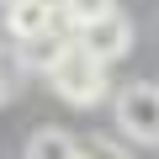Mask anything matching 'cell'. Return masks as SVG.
Here are the masks:
<instances>
[{"instance_id": "cell-6", "label": "cell", "mask_w": 159, "mask_h": 159, "mask_svg": "<svg viewBox=\"0 0 159 159\" xmlns=\"http://www.w3.org/2000/svg\"><path fill=\"white\" fill-rule=\"evenodd\" d=\"M27 154H32V159H69V154H80V138L43 127V133H32V138H27Z\"/></svg>"}, {"instance_id": "cell-10", "label": "cell", "mask_w": 159, "mask_h": 159, "mask_svg": "<svg viewBox=\"0 0 159 159\" xmlns=\"http://www.w3.org/2000/svg\"><path fill=\"white\" fill-rule=\"evenodd\" d=\"M43 6H48L53 16H64V6H69V0H43Z\"/></svg>"}, {"instance_id": "cell-4", "label": "cell", "mask_w": 159, "mask_h": 159, "mask_svg": "<svg viewBox=\"0 0 159 159\" xmlns=\"http://www.w3.org/2000/svg\"><path fill=\"white\" fill-rule=\"evenodd\" d=\"M69 37H74V32H64V27H58V16H53V27H43V32L16 37V58H21V69H43V74H48V64L69 48Z\"/></svg>"}, {"instance_id": "cell-1", "label": "cell", "mask_w": 159, "mask_h": 159, "mask_svg": "<svg viewBox=\"0 0 159 159\" xmlns=\"http://www.w3.org/2000/svg\"><path fill=\"white\" fill-rule=\"evenodd\" d=\"M48 85H53V96L69 101V106H96V101L106 96V64L69 37V48L48 64Z\"/></svg>"}, {"instance_id": "cell-7", "label": "cell", "mask_w": 159, "mask_h": 159, "mask_svg": "<svg viewBox=\"0 0 159 159\" xmlns=\"http://www.w3.org/2000/svg\"><path fill=\"white\" fill-rule=\"evenodd\" d=\"M117 0H69L64 6V21L69 27H80V21H90V16H101V11H111Z\"/></svg>"}, {"instance_id": "cell-9", "label": "cell", "mask_w": 159, "mask_h": 159, "mask_svg": "<svg viewBox=\"0 0 159 159\" xmlns=\"http://www.w3.org/2000/svg\"><path fill=\"white\" fill-rule=\"evenodd\" d=\"M16 74H21V64H16V69H6V64H0V106L16 96Z\"/></svg>"}, {"instance_id": "cell-11", "label": "cell", "mask_w": 159, "mask_h": 159, "mask_svg": "<svg viewBox=\"0 0 159 159\" xmlns=\"http://www.w3.org/2000/svg\"><path fill=\"white\" fill-rule=\"evenodd\" d=\"M0 6H6V0H0Z\"/></svg>"}, {"instance_id": "cell-3", "label": "cell", "mask_w": 159, "mask_h": 159, "mask_svg": "<svg viewBox=\"0 0 159 159\" xmlns=\"http://www.w3.org/2000/svg\"><path fill=\"white\" fill-rule=\"evenodd\" d=\"M74 43L85 48V53H96L101 64H117V58L133 48V21L111 6V11H101V16H90V21H80V27H74Z\"/></svg>"}, {"instance_id": "cell-8", "label": "cell", "mask_w": 159, "mask_h": 159, "mask_svg": "<svg viewBox=\"0 0 159 159\" xmlns=\"http://www.w3.org/2000/svg\"><path fill=\"white\" fill-rule=\"evenodd\" d=\"M80 154H122V143H111V138H80Z\"/></svg>"}, {"instance_id": "cell-5", "label": "cell", "mask_w": 159, "mask_h": 159, "mask_svg": "<svg viewBox=\"0 0 159 159\" xmlns=\"http://www.w3.org/2000/svg\"><path fill=\"white\" fill-rule=\"evenodd\" d=\"M43 27H53V11L43 0H6V37H32Z\"/></svg>"}, {"instance_id": "cell-2", "label": "cell", "mask_w": 159, "mask_h": 159, "mask_svg": "<svg viewBox=\"0 0 159 159\" xmlns=\"http://www.w3.org/2000/svg\"><path fill=\"white\" fill-rule=\"evenodd\" d=\"M117 127L127 143H159V85H143V80H133V85L117 90Z\"/></svg>"}]
</instances>
